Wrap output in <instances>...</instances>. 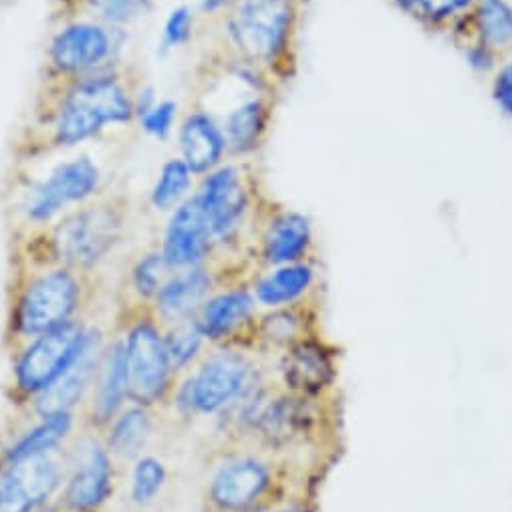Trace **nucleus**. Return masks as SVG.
Here are the masks:
<instances>
[{
  "label": "nucleus",
  "mask_w": 512,
  "mask_h": 512,
  "mask_svg": "<svg viewBox=\"0 0 512 512\" xmlns=\"http://www.w3.org/2000/svg\"><path fill=\"white\" fill-rule=\"evenodd\" d=\"M142 81L140 69L123 61L69 85L37 87L29 119L11 146L13 164L37 166L55 154L99 142L113 127L136 125Z\"/></svg>",
  "instance_id": "obj_1"
},
{
  "label": "nucleus",
  "mask_w": 512,
  "mask_h": 512,
  "mask_svg": "<svg viewBox=\"0 0 512 512\" xmlns=\"http://www.w3.org/2000/svg\"><path fill=\"white\" fill-rule=\"evenodd\" d=\"M130 222L132 198L125 192L107 190L69 210L47 228L11 234V261L99 273L101 265L125 240Z\"/></svg>",
  "instance_id": "obj_2"
},
{
  "label": "nucleus",
  "mask_w": 512,
  "mask_h": 512,
  "mask_svg": "<svg viewBox=\"0 0 512 512\" xmlns=\"http://www.w3.org/2000/svg\"><path fill=\"white\" fill-rule=\"evenodd\" d=\"M99 295V273L65 265L33 267L11 261L3 349L11 357L33 339L89 317Z\"/></svg>",
  "instance_id": "obj_3"
},
{
  "label": "nucleus",
  "mask_w": 512,
  "mask_h": 512,
  "mask_svg": "<svg viewBox=\"0 0 512 512\" xmlns=\"http://www.w3.org/2000/svg\"><path fill=\"white\" fill-rule=\"evenodd\" d=\"M299 0H238L216 23V45L226 57L263 69L283 89L299 69Z\"/></svg>",
  "instance_id": "obj_4"
},
{
  "label": "nucleus",
  "mask_w": 512,
  "mask_h": 512,
  "mask_svg": "<svg viewBox=\"0 0 512 512\" xmlns=\"http://www.w3.org/2000/svg\"><path fill=\"white\" fill-rule=\"evenodd\" d=\"M103 192H107L103 168L89 154L59 160L45 176H33L27 168L13 164L7 188L9 230L19 234L47 228Z\"/></svg>",
  "instance_id": "obj_5"
},
{
  "label": "nucleus",
  "mask_w": 512,
  "mask_h": 512,
  "mask_svg": "<svg viewBox=\"0 0 512 512\" xmlns=\"http://www.w3.org/2000/svg\"><path fill=\"white\" fill-rule=\"evenodd\" d=\"M194 196L210 226L216 259L250 265L248 248L267 200L252 164L226 160L198 178Z\"/></svg>",
  "instance_id": "obj_6"
},
{
  "label": "nucleus",
  "mask_w": 512,
  "mask_h": 512,
  "mask_svg": "<svg viewBox=\"0 0 512 512\" xmlns=\"http://www.w3.org/2000/svg\"><path fill=\"white\" fill-rule=\"evenodd\" d=\"M291 460L252 446L220 448L204 480L202 512L269 510L291 494Z\"/></svg>",
  "instance_id": "obj_7"
},
{
  "label": "nucleus",
  "mask_w": 512,
  "mask_h": 512,
  "mask_svg": "<svg viewBox=\"0 0 512 512\" xmlns=\"http://www.w3.org/2000/svg\"><path fill=\"white\" fill-rule=\"evenodd\" d=\"M261 355L242 347H208L202 359L178 377L168 410L180 422L214 420L254 383L269 377Z\"/></svg>",
  "instance_id": "obj_8"
},
{
  "label": "nucleus",
  "mask_w": 512,
  "mask_h": 512,
  "mask_svg": "<svg viewBox=\"0 0 512 512\" xmlns=\"http://www.w3.org/2000/svg\"><path fill=\"white\" fill-rule=\"evenodd\" d=\"M111 325L123 341L127 398L144 408L168 410L178 373L166 349V327L154 309L148 305L117 307Z\"/></svg>",
  "instance_id": "obj_9"
},
{
  "label": "nucleus",
  "mask_w": 512,
  "mask_h": 512,
  "mask_svg": "<svg viewBox=\"0 0 512 512\" xmlns=\"http://www.w3.org/2000/svg\"><path fill=\"white\" fill-rule=\"evenodd\" d=\"M125 43V29L87 19L59 21L47 39L37 87H61L111 69L123 63Z\"/></svg>",
  "instance_id": "obj_10"
},
{
  "label": "nucleus",
  "mask_w": 512,
  "mask_h": 512,
  "mask_svg": "<svg viewBox=\"0 0 512 512\" xmlns=\"http://www.w3.org/2000/svg\"><path fill=\"white\" fill-rule=\"evenodd\" d=\"M89 329V317L71 321L33 339L9 357L11 367L5 379V398L15 410H25L77 361L87 343Z\"/></svg>",
  "instance_id": "obj_11"
},
{
  "label": "nucleus",
  "mask_w": 512,
  "mask_h": 512,
  "mask_svg": "<svg viewBox=\"0 0 512 512\" xmlns=\"http://www.w3.org/2000/svg\"><path fill=\"white\" fill-rule=\"evenodd\" d=\"M327 402L277 388L256 418L246 446L291 460L293 452L323 440V432L329 426Z\"/></svg>",
  "instance_id": "obj_12"
},
{
  "label": "nucleus",
  "mask_w": 512,
  "mask_h": 512,
  "mask_svg": "<svg viewBox=\"0 0 512 512\" xmlns=\"http://www.w3.org/2000/svg\"><path fill=\"white\" fill-rule=\"evenodd\" d=\"M117 472L101 434L81 424L69 442V470L57 504L63 512H105L117 488Z\"/></svg>",
  "instance_id": "obj_13"
},
{
  "label": "nucleus",
  "mask_w": 512,
  "mask_h": 512,
  "mask_svg": "<svg viewBox=\"0 0 512 512\" xmlns=\"http://www.w3.org/2000/svg\"><path fill=\"white\" fill-rule=\"evenodd\" d=\"M317 256V234L313 220L299 210L265 200L252 242L248 261L252 271L291 265Z\"/></svg>",
  "instance_id": "obj_14"
},
{
  "label": "nucleus",
  "mask_w": 512,
  "mask_h": 512,
  "mask_svg": "<svg viewBox=\"0 0 512 512\" xmlns=\"http://www.w3.org/2000/svg\"><path fill=\"white\" fill-rule=\"evenodd\" d=\"M69 470V444L0 470V512H39L53 504Z\"/></svg>",
  "instance_id": "obj_15"
},
{
  "label": "nucleus",
  "mask_w": 512,
  "mask_h": 512,
  "mask_svg": "<svg viewBox=\"0 0 512 512\" xmlns=\"http://www.w3.org/2000/svg\"><path fill=\"white\" fill-rule=\"evenodd\" d=\"M273 377L285 392L329 400L339 377L337 349L319 333H313L275 357Z\"/></svg>",
  "instance_id": "obj_16"
},
{
  "label": "nucleus",
  "mask_w": 512,
  "mask_h": 512,
  "mask_svg": "<svg viewBox=\"0 0 512 512\" xmlns=\"http://www.w3.org/2000/svg\"><path fill=\"white\" fill-rule=\"evenodd\" d=\"M259 313L261 307L250 291L248 279H236L218 287L198 309L194 321L212 347L250 349Z\"/></svg>",
  "instance_id": "obj_17"
},
{
  "label": "nucleus",
  "mask_w": 512,
  "mask_h": 512,
  "mask_svg": "<svg viewBox=\"0 0 512 512\" xmlns=\"http://www.w3.org/2000/svg\"><path fill=\"white\" fill-rule=\"evenodd\" d=\"M250 279V269L226 261H212L200 267L174 271L152 309L164 327L194 319L204 301L224 283Z\"/></svg>",
  "instance_id": "obj_18"
},
{
  "label": "nucleus",
  "mask_w": 512,
  "mask_h": 512,
  "mask_svg": "<svg viewBox=\"0 0 512 512\" xmlns=\"http://www.w3.org/2000/svg\"><path fill=\"white\" fill-rule=\"evenodd\" d=\"M109 333L111 329L103 327L97 321H91L87 343L77 361L53 383L51 388L39 394L25 410L17 412H21L27 418H49L63 412H81L93 388Z\"/></svg>",
  "instance_id": "obj_19"
},
{
  "label": "nucleus",
  "mask_w": 512,
  "mask_h": 512,
  "mask_svg": "<svg viewBox=\"0 0 512 512\" xmlns=\"http://www.w3.org/2000/svg\"><path fill=\"white\" fill-rule=\"evenodd\" d=\"M15 424L0 436V470L11 464L57 452L65 448L81 430L79 412H63L49 418H27L17 412Z\"/></svg>",
  "instance_id": "obj_20"
},
{
  "label": "nucleus",
  "mask_w": 512,
  "mask_h": 512,
  "mask_svg": "<svg viewBox=\"0 0 512 512\" xmlns=\"http://www.w3.org/2000/svg\"><path fill=\"white\" fill-rule=\"evenodd\" d=\"M158 246L174 271L216 261V244L194 194L168 214Z\"/></svg>",
  "instance_id": "obj_21"
},
{
  "label": "nucleus",
  "mask_w": 512,
  "mask_h": 512,
  "mask_svg": "<svg viewBox=\"0 0 512 512\" xmlns=\"http://www.w3.org/2000/svg\"><path fill=\"white\" fill-rule=\"evenodd\" d=\"M130 404L127 398V369L121 335L113 329L103 349L93 388L81 408V424L93 432H103L113 418Z\"/></svg>",
  "instance_id": "obj_22"
},
{
  "label": "nucleus",
  "mask_w": 512,
  "mask_h": 512,
  "mask_svg": "<svg viewBox=\"0 0 512 512\" xmlns=\"http://www.w3.org/2000/svg\"><path fill=\"white\" fill-rule=\"evenodd\" d=\"M174 136L178 158H182L198 178L230 160L228 142L218 117L196 101L182 111Z\"/></svg>",
  "instance_id": "obj_23"
},
{
  "label": "nucleus",
  "mask_w": 512,
  "mask_h": 512,
  "mask_svg": "<svg viewBox=\"0 0 512 512\" xmlns=\"http://www.w3.org/2000/svg\"><path fill=\"white\" fill-rule=\"evenodd\" d=\"M248 285L263 311L311 303L321 285L317 256L291 265L256 269L250 273Z\"/></svg>",
  "instance_id": "obj_24"
},
{
  "label": "nucleus",
  "mask_w": 512,
  "mask_h": 512,
  "mask_svg": "<svg viewBox=\"0 0 512 512\" xmlns=\"http://www.w3.org/2000/svg\"><path fill=\"white\" fill-rule=\"evenodd\" d=\"M317 319V301L283 309H261L259 317L254 321L250 349L261 357H277L293 343L319 333Z\"/></svg>",
  "instance_id": "obj_25"
},
{
  "label": "nucleus",
  "mask_w": 512,
  "mask_h": 512,
  "mask_svg": "<svg viewBox=\"0 0 512 512\" xmlns=\"http://www.w3.org/2000/svg\"><path fill=\"white\" fill-rule=\"evenodd\" d=\"M158 414V410L130 402L101 432L103 444L119 468L146 454L152 438L156 436Z\"/></svg>",
  "instance_id": "obj_26"
},
{
  "label": "nucleus",
  "mask_w": 512,
  "mask_h": 512,
  "mask_svg": "<svg viewBox=\"0 0 512 512\" xmlns=\"http://www.w3.org/2000/svg\"><path fill=\"white\" fill-rule=\"evenodd\" d=\"M156 0H51L53 23L87 19L113 29L132 27L154 11Z\"/></svg>",
  "instance_id": "obj_27"
},
{
  "label": "nucleus",
  "mask_w": 512,
  "mask_h": 512,
  "mask_svg": "<svg viewBox=\"0 0 512 512\" xmlns=\"http://www.w3.org/2000/svg\"><path fill=\"white\" fill-rule=\"evenodd\" d=\"M476 0H392V5L428 33L448 35L456 45L468 41V17Z\"/></svg>",
  "instance_id": "obj_28"
},
{
  "label": "nucleus",
  "mask_w": 512,
  "mask_h": 512,
  "mask_svg": "<svg viewBox=\"0 0 512 512\" xmlns=\"http://www.w3.org/2000/svg\"><path fill=\"white\" fill-rule=\"evenodd\" d=\"M172 275L174 269L168 265L160 246L144 250L140 256H136L123 275L117 307H152Z\"/></svg>",
  "instance_id": "obj_29"
},
{
  "label": "nucleus",
  "mask_w": 512,
  "mask_h": 512,
  "mask_svg": "<svg viewBox=\"0 0 512 512\" xmlns=\"http://www.w3.org/2000/svg\"><path fill=\"white\" fill-rule=\"evenodd\" d=\"M468 41H478L500 55L512 51L510 0H476L468 17Z\"/></svg>",
  "instance_id": "obj_30"
},
{
  "label": "nucleus",
  "mask_w": 512,
  "mask_h": 512,
  "mask_svg": "<svg viewBox=\"0 0 512 512\" xmlns=\"http://www.w3.org/2000/svg\"><path fill=\"white\" fill-rule=\"evenodd\" d=\"M198 176L188 168V164L174 156L168 158L150 188L148 204L156 214L174 212L184 200H188L196 190Z\"/></svg>",
  "instance_id": "obj_31"
},
{
  "label": "nucleus",
  "mask_w": 512,
  "mask_h": 512,
  "mask_svg": "<svg viewBox=\"0 0 512 512\" xmlns=\"http://www.w3.org/2000/svg\"><path fill=\"white\" fill-rule=\"evenodd\" d=\"M208 347L210 343L194 319L166 327V349L178 377L188 373L202 359Z\"/></svg>",
  "instance_id": "obj_32"
},
{
  "label": "nucleus",
  "mask_w": 512,
  "mask_h": 512,
  "mask_svg": "<svg viewBox=\"0 0 512 512\" xmlns=\"http://www.w3.org/2000/svg\"><path fill=\"white\" fill-rule=\"evenodd\" d=\"M130 500L146 508L162 494L168 484V466L156 454H142L130 464Z\"/></svg>",
  "instance_id": "obj_33"
},
{
  "label": "nucleus",
  "mask_w": 512,
  "mask_h": 512,
  "mask_svg": "<svg viewBox=\"0 0 512 512\" xmlns=\"http://www.w3.org/2000/svg\"><path fill=\"white\" fill-rule=\"evenodd\" d=\"M198 23H200V15L194 7L190 5L174 7L164 21L160 43H158V55L166 57L174 51L188 47L198 33Z\"/></svg>",
  "instance_id": "obj_34"
},
{
  "label": "nucleus",
  "mask_w": 512,
  "mask_h": 512,
  "mask_svg": "<svg viewBox=\"0 0 512 512\" xmlns=\"http://www.w3.org/2000/svg\"><path fill=\"white\" fill-rule=\"evenodd\" d=\"M182 109L176 99H158V103L146 111L142 117H138L136 125L140 127V132L148 136L154 142H168L174 134L180 121Z\"/></svg>",
  "instance_id": "obj_35"
},
{
  "label": "nucleus",
  "mask_w": 512,
  "mask_h": 512,
  "mask_svg": "<svg viewBox=\"0 0 512 512\" xmlns=\"http://www.w3.org/2000/svg\"><path fill=\"white\" fill-rule=\"evenodd\" d=\"M490 97L498 111L512 119V51L502 55L498 69L490 77Z\"/></svg>",
  "instance_id": "obj_36"
},
{
  "label": "nucleus",
  "mask_w": 512,
  "mask_h": 512,
  "mask_svg": "<svg viewBox=\"0 0 512 512\" xmlns=\"http://www.w3.org/2000/svg\"><path fill=\"white\" fill-rule=\"evenodd\" d=\"M462 51V57L468 65V69L480 77H492L494 71L498 69V63L502 59V55L478 41H466L462 45H458Z\"/></svg>",
  "instance_id": "obj_37"
},
{
  "label": "nucleus",
  "mask_w": 512,
  "mask_h": 512,
  "mask_svg": "<svg viewBox=\"0 0 512 512\" xmlns=\"http://www.w3.org/2000/svg\"><path fill=\"white\" fill-rule=\"evenodd\" d=\"M267 512H317V506L309 496V492L301 490V492H291Z\"/></svg>",
  "instance_id": "obj_38"
},
{
  "label": "nucleus",
  "mask_w": 512,
  "mask_h": 512,
  "mask_svg": "<svg viewBox=\"0 0 512 512\" xmlns=\"http://www.w3.org/2000/svg\"><path fill=\"white\" fill-rule=\"evenodd\" d=\"M238 0H200L196 11L200 15V19L204 21H218L226 11H230Z\"/></svg>",
  "instance_id": "obj_39"
},
{
  "label": "nucleus",
  "mask_w": 512,
  "mask_h": 512,
  "mask_svg": "<svg viewBox=\"0 0 512 512\" xmlns=\"http://www.w3.org/2000/svg\"><path fill=\"white\" fill-rule=\"evenodd\" d=\"M39 512H63V508L57 504V500L53 502V504H49V506H45V508H41Z\"/></svg>",
  "instance_id": "obj_40"
},
{
  "label": "nucleus",
  "mask_w": 512,
  "mask_h": 512,
  "mask_svg": "<svg viewBox=\"0 0 512 512\" xmlns=\"http://www.w3.org/2000/svg\"><path fill=\"white\" fill-rule=\"evenodd\" d=\"M9 3H13V0H0V7H5V5H9Z\"/></svg>",
  "instance_id": "obj_41"
},
{
  "label": "nucleus",
  "mask_w": 512,
  "mask_h": 512,
  "mask_svg": "<svg viewBox=\"0 0 512 512\" xmlns=\"http://www.w3.org/2000/svg\"><path fill=\"white\" fill-rule=\"evenodd\" d=\"M299 3H301V5H303V7H307V5H309V3H313V0H299Z\"/></svg>",
  "instance_id": "obj_42"
}]
</instances>
